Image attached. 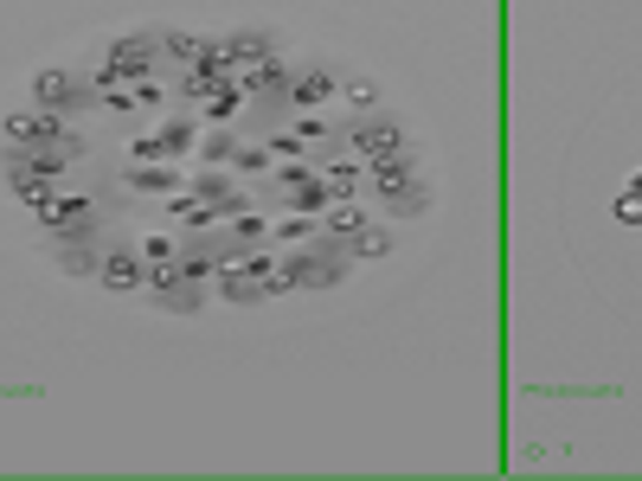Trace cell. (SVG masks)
Here are the masks:
<instances>
[{"instance_id":"cell-1","label":"cell","mask_w":642,"mask_h":481,"mask_svg":"<svg viewBox=\"0 0 642 481\" xmlns=\"http://www.w3.org/2000/svg\"><path fill=\"white\" fill-rule=\"evenodd\" d=\"M367 186L379 193V206H385L392 219H417V212H431V193H424V161H417V149H399V154H379V161H367Z\"/></svg>"},{"instance_id":"cell-2","label":"cell","mask_w":642,"mask_h":481,"mask_svg":"<svg viewBox=\"0 0 642 481\" xmlns=\"http://www.w3.org/2000/svg\"><path fill=\"white\" fill-rule=\"evenodd\" d=\"M154 52H161V33H116L110 45H104V65H97V90L104 84H142L154 65Z\"/></svg>"},{"instance_id":"cell-3","label":"cell","mask_w":642,"mask_h":481,"mask_svg":"<svg viewBox=\"0 0 642 481\" xmlns=\"http://www.w3.org/2000/svg\"><path fill=\"white\" fill-rule=\"evenodd\" d=\"M0 129H7V142H13V149H84V142L72 135V122H65L58 110H45V103L7 110Z\"/></svg>"},{"instance_id":"cell-4","label":"cell","mask_w":642,"mask_h":481,"mask_svg":"<svg viewBox=\"0 0 642 481\" xmlns=\"http://www.w3.org/2000/svg\"><path fill=\"white\" fill-rule=\"evenodd\" d=\"M33 103H45V110H58V116L104 110L97 84H90V77H72V72H39V77H33Z\"/></svg>"},{"instance_id":"cell-5","label":"cell","mask_w":642,"mask_h":481,"mask_svg":"<svg viewBox=\"0 0 642 481\" xmlns=\"http://www.w3.org/2000/svg\"><path fill=\"white\" fill-rule=\"evenodd\" d=\"M347 149L360 154V161H379V154L412 149V135H405V122H399V116L367 110V116H353V129H347Z\"/></svg>"},{"instance_id":"cell-6","label":"cell","mask_w":642,"mask_h":481,"mask_svg":"<svg viewBox=\"0 0 642 481\" xmlns=\"http://www.w3.org/2000/svg\"><path fill=\"white\" fill-rule=\"evenodd\" d=\"M39 225H45L52 238H84V231H97V199H90V193H52V199L39 206Z\"/></svg>"},{"instance_id":"cell-7","label":"cell","mask_w":642,"mask_h":481,"mask_svg":"<svg viewBox=\"0 0 642 481\" xmlns=\"http://www.w3.org/2000/svg\"><path fill=\"white\" fill-rule=\"evenodd\" d=\"M97 283H104L110 296H135V289H149V258H142V244H116V251H104Z\"/></svg>"},{"instance_id":"cell-8","label":"cell","mask_w":642,"mask_h":481,"mask_svg":"<svg viewBox=\"0 0 642 481\" xmlns=\"http://www.w3.org/2000/svg\"><path fill=\"white\" fill-rule=\"evenodd\" d=\"M77 154H84V149H13V142H7L0 167H7V181H13V174H33V181H58V174H72Z\"/></svg>"},{"instance_id":"cell-9","label":"cell","mask_w":642,"mask_h":481,"mask_svg":"<svg viewBox=\"0 0 642 481\" xmlns=\"http://www.w3.org/2000/svg\"><path fill=\"white\" fill-rule=\"evenodd\" d=\"M122 186H129V193H149V199H174V193H187L174 161H129V167H122Z\"/></svg>"},{"instance_id":"cell-10","label":"cell","mask_w":642,"mask_h":481,"mask_svg":"<svg viewBox=\"0 0 642 481\" xmlns=\"http://www.w3.org/2000/svg\"><path fill=\"white\" fill-rule=\"evenodd\" d=\"M238 84H244V97H290L296 72H290V58H283V52H270V58H258V65H244Z\"/></svg>"},{"instance_id":"cell-11","label":"cell","mask_w":642,"mask_h":481,"mask_svg":"<svg viewBox=\"0 0 642 481\" xmlns=\"http://www.w3.org/2000/svg\"><path fill=\"white\" fill-rule=\"evenodd\" d=\"M283 103H290V110H328V103H335V72H328V65H303Z\"/></svg>"},{"instance_id":"cell-12","label":"cell","mask_w":642,"mask_h":481,"mask_svg":"<svg viewBox=\"0 0 642 481\" xmlns=\"http://www.w3.org/2000/svg\"><path fill=\"white\" fill-rule=\"evenodd\" d=\"M213 289H219L226 308H251V302H264V283H258V276H244V270L231 263V251H226V263H219V276H213Z\"/></svg>"},{"instance_id":"cell-13","label":"cell","mask_w":642,"mask_h":481,"mask_svg":"<svg viewBox=\"0 0 642 481\" xmlns=\"http://www.w3.org/2000/svg\"><path fill=\"white\" fill-rule=\"evenodd\" d=\"M367 206H353V199H335L328 212H322V238H335V244H353L360 231H367Z\"/></svg>"},{"instance_id":"cell-14","label":"cell","mask_w":642,"mask_h":481,"mask_svg":"<svg viewBox=\"0 0 642 481\" xmlns=\"http://www.w3.org/2000/svg\"><path fill=\"white\" fill-rule=\"evenodd\" d=\"M322 181L335 186V199H353L360 181H367V161H353V154H322Z\"/></svg>"},{"instance_id":"cell-15","label":"cell","mask_w":642,"mask_h":481,"mask_svg":"<svg viewBox=\"0 0 642 481\" xmlns=\"http://www.w3.org/2000/svg\"><path fill=\"white\" fill-rule=\"evenodd\" d=\"M283 206H290V212H308V219H322V212L335 206V186H328L322 174H315V181L290 186V193H283Z\"/></svg>"},{"instance_id":"cell-16","label":"cell","mask_w":642,"mask_h":481,"mask_svg":"<svg viewBox=\"0 0 642 481\" xmlns=\"http://www.w3.org/2000/svg\"><path fill=\"white\" fill-rule=\"evenodd\" d=\"M167 212L187 225V231H213V225L226 219V212H219L213 199H199V193H174V206H167Z\"/></svg>"},{"instance_id":"cell-17","label":"cell","mask_w":642,"mask_h":481,"mask_svg":"<svg viewBox=\"0 0 642 481\" xmlns=\"http://www.w3.org/2000/svg\"><path fill=\"white\" fill-rule=\"evenodd\" d=\"M97 244H90V231H84V238H58V270H65V276H97Z\"/></svg>"},{"instance_id":"cell-18","label":"cell","mask_w":642,"mask_h":481,"mask_svg":"<svg viewBox=\"0 0 642 481\" xmlns=\"http://www.w3.org/2000/svg\"><path fill=\"white\" fill-rule=\"evenodd\" d=\"M174 263H181V276H187V283H213V276H219V263H226V251H219V244H187Z\"/></svg>"},{"instance_id":"cell-19","label":"cell","mask_w":642,"mask_h":481,"mask_svg":"<svg viewBox=\"0 0 642 481\" xmlns=\"http://www.w3.org/2000/svg\"><path fill=\"white\" fill-rule=\"evenodd\" d=\"M231 244H238V251H251V244H264V238H276V219H264V212H251V206H244V212H231Z\"/></svg>"},{"instance_id":"cell-20","label":"cell","mask_w":642,"mask_h":481,"mask_svg":"<svg viewBox=\"0 0 642 481\" xmlns=\"http://www.w3.org/2000/svg\"><path fill=\"white\" fill-rule=\"evenodd\" d=\"M226 52H231V65L244 72V65H258V58H270V52H283L270 33H226Z\"/></svg>"},{"instance_id":"cell-21","label":"cell","mask_w":642,"mask_h":481,"mask_svg":"<svg viewBox=\"0 0 642 481\" xmlns=\"http://www.w3.org/2000/svg\"><path fill=\"white\" fill-rule=\"evenodd\" d=\"M244 103H251V97H244V84L231 77V84H219V90L206 97V122H213V129H226V122H231L238 110H244Z\"/></svg>"},{"instance_id":"cell-22","label":"cell","mask_w":642,"mask_h":481,"mask_svg":"<svg viewBox=\"0 0 642 481\" xmlns=\"http://www.w3.org/2000/svg\"><path fill=\"white\" fill-rule=\"evenodd\" d=\"M199 149V122H187V116H174V122H161V154L174 161V154H193Z\"/></svg>"},{"instance_id":"cell-23","label":"cell","mask_w":642,"mask_h":481,"mask_svg":"<svg viewBox=\"0 0 642 481\" xmlns=\"http://www.w3.org/2000/svg\"><path fill=\"white\" fill-rule=\"evenodd\" d=\"M308 238H322V219H308V212H283L276 219V244H308Z\"/></svg>"},{"instance_id":"cell-24","label":"cell","mask_w":642,"mask_h":481,"mask_svg":"<svg viewBox=\"0 0 642 481\" xmlns=\"http://www.w3.org/2000/svg\"><path fill=\"white\" fill-rule=\"evenodd\" d=\"M161 308H167V315H199V308H206V283H181V289H167Z\"/></svg>"},{"instance_id":"cell-25","label":"cell","mask_w":642,"mask_h":481,"mask_svg":"<svg viewBox=\"0 0 642 481\" xmlns=\"http://www.w3.org/2000/svg\"><path fill=\"white\" fill-rule=\"evenodd\" d=\"M161 52H174L181 65H199V52H206V39H199V33H161Z\"/></svg>"},{"instance_id":"cell-26","label":"cell","mask_w":642,"mask_h":481,"mask_svg":"<svg viewBox=\"0 0 642 481\" xmlns=\"http://www.w3.org/2000/svg\"><path fill=\"white\" fill-rule=\"evenodd\" d=\"M347 251H353V258H392V231H379V225H367V231H360V238H353Z\"/></svg>"},{"instance_id":"cell-27","label":"cell","mask_w":642,"mask_h":481,"mask_svg":"<svg viewBox=\"0 0 642 481\" xmlns=\"http://www.w3.org/2000/svg\"><path fill=\"white\" fill-rule=\"evenodd\" d=\"M231 154H238V142H231L226 129H213V135H206V142H199V161H206V167H226Z\"/></svg>"},{"instance_id":"cell-28","label":"cell","mask_w":642,"mask_h":481,"mask_svg":"<svg viewBox=\"0 0 642 481\" xmlns=\"http://www.w3.org/2000/svg\"><path fill=\"white\" fill-rule=\"evenodd\" d=\"M231 167H238V174H270V167H276V154H270V142H264V149H238V154H231Z\"/></svg>"},{"instance_id":"cell-29","label":"cell","mask_w":642,"mask_h":481,"mask_svg":"<svg viewBox=\"0 0 642 481\" xmlns=\"http://www.w3.org/2000/svg\"><path fill=\"white\" fill-rule=\"evenodd\" d=\"M7 186H13V193H20V199L33 206V212H39V206H45V199H52V181H33V174H13V181H7Z\"/></svg>"},{"instance_id":"cell-30","label":"cell","mask_w":642,"mask_h":481,"mask_svg":"<svg viewBox=\"0 0 642 481\" xmlns=\"http://www.w3.org/2000/svg\"><path fill=\"white\" fill-rule=\"evenodd\" d=\"M270 174H276V186H283V193H290V186L315 181V174H322V167H308V161H276V167H270Z\"/></svg>"},{"instance_id":"cell-31","label":"cell","mask_w":642,"mask_h":481,"mask_svg":"<svg viewBox=\"0 0 642 481\" xmlns=\"http://www.w3.org/2000/svg\"><path fill=\"white\" fill-rule=\"evenodd\" d=\"M296 135H303L308 149H322V142H328V116H322V110H303V116H296Z\"/></svg>"},{"instance_id":"cell-32","label":"cell","mask_w":642,"mask_h":481,"mask_svg":"<svg viewBox=\"0 0 642 481\" xmlns=\"http://www.w3.org/2000/svg\"><path fill=\"white\" fill-rule=\"evenodd\" d=\"M135 244H142V258H149V263H167V258H181V244H174L167 231H154V238H135Z\"/></svg>"},{"instance_id":"cell-33","label":"cell","mask_w":642,"mask_h":481,"mask_svg":"<svg viewBox=\"0 0 642 481\" xmlns=\"http://www.w3.org/2000/svg\"><path fill=\"white\" fill-rule=\"evenodd\" d=\"M610 212H617V225H642V186H623V199Z\"/></svg>"},{"instance_id":"cell-34","label":"cell","mask_w":642,"mask_h":481,"mask_svg":"<svg viewBox=\"0 0 642 481\" xmlns=\"http://www.w3.org/2000/svg\"><path fill=\"white\" fill-rule=\"evenodd\" d=\"M308 142L303 135H296V129H290V135H283V129H276V135H270V154H283V161H296V154H303Z\"/></svg>"},{"instance_id":"cell-35","label":"cell","mask_w":642,"mask_h":481,"mask_svg":"<svg viewBox=\"0 0 642 481\" xmlns=\"http://www.w3.org/2000/svg\"><path fill=\"white\" fill-rule=\"evenodd\" d=\"M129 161H167V154H161V135H135V142H129Z\"/></svg>"},{"instance_id":"cell-36","label":"cell","mask_w":642,"mask_h":481,"mask_svg":"<svg viewBox=\"0 0 642 481\" xmlns=\"http://www.w3.org/2000/svg\"><path fill=\"white\" fill-rule=\"evenodd\" d=\"M347 103L367 116V110H379V90H373V84H347Z\"/></svg>"},{"instance_id":"cell-37","label":"cell","mask_w":642,"mask_h":481,"mask_svg":"<svg viewBox=\"0 0 642 481\" xmlns=\"http://www.w3.org/2000/svg\"><path fill=\"white\" fill-rule=\"evenodd\" d=\"M630 186H642V174H636V181H630Z\"/></svg>"}]
</instances>
